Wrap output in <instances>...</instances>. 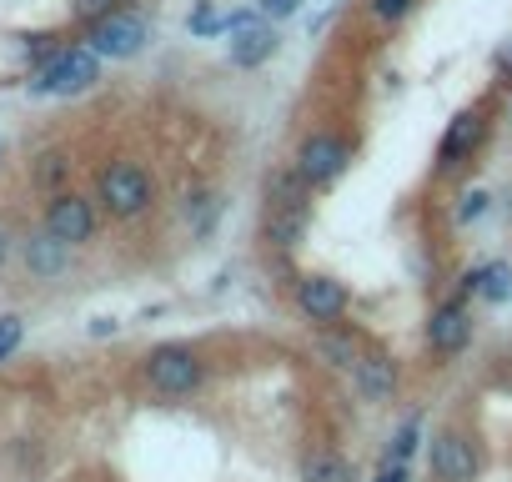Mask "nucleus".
Wrapping results in <instances>:
<instances>
[{"instance_id":"f257e3e1","label":"nucleus","mask_w":512,"mask_h":482,"mask_svg":"<svg viewBox=\"0 0 512 482\" xmlns=\"http://www.w3.org/2000/svg\"><path fill=\"white\" fill-rule=\"evenodd\" d=\"M96 191H101V206L111 211V216H141L146 206H151V196H156V186H151V176L136 166V161H111L106 171H101V181H96Z\"/></svg>"},{"instance_id":"f03ea898","label":"nucleus","mask_w":512,"mask_h":482,"mask_svg":"<svg viewBox=\"0 0 512 482\" xmlns=\"http://www.w3.org/2000/svg\"><path fill=\"white\" fill-rule=\"evenodd\" d=\"M201 357L191 352V347H156L151 357H146V382L161 392V397H186V392H196L201 387Z\"/></svg>"},{"instance_id":"7ed1b4c3","label":"nucleus","mask_w":512,"mask_h":482,"mask_svg":"<svg viewBox=\"0 0 512 482\" xmlns=\"http://www.w3.org/2000/svg\"><path fill=\"white\" fill-rule=\"evenodd\" d=\"M96 51L91 46H71V51H56L51 61H46V71L31 81L36 91H46V96H76V91H91V81H96Z\"/></svg>"},{"instance_id":"20e7f679","label":"nucleus","mask_w":512,"mask_h":482,"mask_svg":"<svg viewBox=\"0 0 512 482\" xmlns=\"http://www.w3.org/2000/svg\"><path fill=\"white\" fill-rule=\"evenodd\" d=\"M146 21L141 16H131V11H106V16H96V26H91V51L96 56H111V61H126V56H136L141 46H146Z\"/></svg>"},{"instance_id":"39448f33","label":"nucleus","mask_w":512,"mask_h":482,"mask_svg":"<svg viewBox=\"0 0 512 482\" xmlns=\"http://www.w3.org/2000/svg\"><path fill=\"white\" fill-rule=\"evenodd\" d=\"M347 161H352V146H347L342 136H332V131H312V136L297 146V171H302L312 186L337 181V176L347 171Z\"/></svg>"},{"instance_id":"423d86ee","label":"nucleus","mask_w":512,"mask_h":482,"mask_svg":"<svg viewBox=\"0 0 512 482\" xmlns=\"http://www.w3.org/2000/svg\"><path fill=\"white\" fill-rule=\"evenodd\" d=\"M487 136V116L482 111H457L437 141V171H457L462 161H472V151L482 146Z\"/></svg>"},{"instance_id":"0eeeda50","label":"nucleus","mask_w":512,"mask_h":482,"mask_svg":"<svg viewBox=\"0 0 512 482\" xmlns=\"http://www.w3.org/2000/svg\"><path fill=\"white\" fill-rule=\"evenodd\" d=\"M46 231H51L56 241H66V247H81V241H91V231H96L91 201L76 196V191H61V196L46 206Z\"/></svg>"},{"instance_id":"6e6552de","label":"nucleus","mask_w":512,"mask_h":482,"mask_svg":"<svg viewBox=\"0 0 512 482\" xmlns=\"http://www.w3.org/2000/svg\"><path fill=\"white\" fill-rule=\"evenodd\" d=\"M307 221H312V206L307 201H267V216H262V236L272 247L292 252L297 241L307 236Z\"/></svg>"},{"instance_id":"1a4fd4ad","label":"nucleus","mask_w":512,"mask_h":482,"mask_svg":"<svg viewBox=\"0 0 512 482\" xmlns=\"http://www.w3.org/2000/svg\"><path fill=\"white\" fill-rule=\"evenodd\" d=\"M432 472L442 482H472L477 477V452L462 432H437L432 437Z\"/></svg>"},{"instance_id":"9d476101","label":"nucleus","mask_w":512,"mask_h":482,"mask_svg":"<svg viewBox=\"0 0 512 482\" xmlns=\"http://www.w3.org/2000/svg\"><path fill=\"white\" fill-rule=\"evenodd\" d=\"M297 307L312 317V322H337L347 312V287L332 282V277H302L297 282Z\"/></svg>"},{"instance_id":"9b49d317","label":"nucleus","mask_w":512,"mask_h":482,"mask_svg":"<svg viewBox=\"0 0 512 482\" xmlns=\"http://www.w3.org/2000/svg\"><path fill=\"white\" fill-rule=\"evenodd\" d=\"M467 342H472V317H467L462 302H447L427 317V347L432 352H462Z\"/></svg>"},{"instance_id":"f8f14e48","label":"nucleus","mask_w":512,"mask_h":482,"mask_svg":"<svg viewBox=\"0 0 512 482\" xmlns=\"http://www.w3.org/2000/svg\"><path fill=\"white\" fill-rule=\"evenodd\" d=\"M352 382H357V392H362L367 402H392V392H397V367H392V357H382V352H362L357 367H352Z\"/></svg>"},{"instance_id":"ddd939ff","label":"nucleus","mask_w":512,"mask_h":482,"mask_svg":"<svg viewBox=\"0 0 512 482\" xmlns=\"http://www.w3.org/2000/svg\"><path fill=\"white\" fill-rule=\"evenodd\" d=\"M272 51H277L272 26L246 21L241 31H231V61H236V66H262V61H272Z\"/></svg>"},{"instance_id":"4468645a","label":"nucleus","mask_w":512,"mask_h":482,"mask_svg":"<svg viewBox=\"0 0 512 482\" xmlns=\"http://www.w3.org/2000/svg\"><path fill=\"white\" fill-rule=\"evenodd\" d=\"M66 241H56L51 231H41V236H31L26 241V267L36 272V277H56V272H66Z\"/></svg>"},{"instance_id":"2eb2a0df","label":"nucleus","mask_w":512,"mask_h":482,"mask_svg":"<svg viewBox=\"0 0 512 482\" xmlns=\"http://www.w3.org/2000/svg\"><path fill=\"white\" fill-rule=\"evenodd\" d=\"M317 357L327 362V367H337V372H352L357 367V357H362V347H357V337L352 332H317Z\"/></svg>"},{"instance_id":"dca6fc26","label":"nucleus","mask_w":512,"mask_h":482,"mask_svg":"<svg viewBox=\"0 0 512 482\" xmlns=\"http://www.w3.org/2000/svg\"><path fill=\"white\" fill-rule=\"evenodd\" d=\"M302 482H357L352 477V462L342 457V452H307L302 457Z\"/></svg>"},{"instance_id":"f3484780","label":"nucleus","mask_w":512,"mask_h":482,"mask_svg":"<svg viewBox=\"0 0 512 482\" xmlns=\"http://www.w3.org/2000/svg\"><path fill=\"white\" fill-rule=\"evenodd\" d=\"M216 211H221V196H216V191H196V196H186V206H181V216H186V226H191L196 236L211 231Z\"/></svg>"},{"instance_id":"a211bd4d","label":"nucleus","mask_w":512,"mask_h":482,"mask_svg":"<svg viewBox=\"0 0 512 482\" xmlns=\"http://www.w3.org/2000/svg\"><path fill=\"white\" fill-rule=\"evenodd\" d=\"M307 191H312V181H307L297 166L267 176V201H307Z\"/></svg>"},{"instance_id":"6ab92c4d","label":"nucleus","mask_w":512,"mask_h":482,"mask_svg":"<svg viewBox=\"0 0 512 482\" xmlns=\"http://www.w3.org/2000/svg\"><path fill=\"white\" fill-rule=\"evenodd\" d=\"M477 292H482L487 302H507V297H512V267H502V262L482 267V282H477Z\"/></svg>"},{"instance_id":"aec40b11","label":"nucleus","mask_w":512,"mask_h":482,"mask_svg":"<svg viewBox=\"0 0 512 482\" xmlns=\"http://www.w3.org/2000/svg\"><path fill=\"white\" fill-rule=\"evenodd\" d=\"M417 437H422V422L412 417V422L392 437V452H387V462H382V467H407V457L417 452Z\"/></svg>"},{"instance_id":"412c9836","label":"nucleus","mask_w":512,"mask_h":482,"mask_svg":"<svg viewBox=\"0 0 512 482\" xmlns=\"http://www.w3.org/2000/svg\"><path fill=\"white\" fill-rule=\"evenodd\" d=\"M61 176H66V156H61V151L41 156V166H36V181H41V186H56Z\"/></svg>"},{"instance_id":"4be33fe9","label":"nucleus","mask_w":512,"mask_h":482,"mask_svg":"<svg viewBox=\"0 0 512 482\" xmlns=\"http://www.w3.org/2000/svg\"><path fill=\"white\" fill-rule=\"evenodd\" d=\"M21 317H0V357H11L16 347H21Z\"/></svg>"},{"instance_id":"5701e85b","label":"nucleus","mask_w":512,"mask_h":482,"mask_svg":"<svg viewBox=\"0 0 512 482\" xmlns=\"http://www.w3.org/2000/svg\"><path fill=\"white\" fill-rule=\"evenodd\" d=\"M482 211H487V191H467V196H462V206H457V221L467 226V221H477Z\"/></svg>"},{"instance_id":"b1692460","label":"nucleus","mask_w":512,"mask_h":482,"mask_svg":"<svg viewBox=\"0 0 512 482\" xmlns=\"http://www.w3.org/2000/svg\"><path fill=\"white\" fill-rule=\"evenodd\" d=\"M412 11V0H372V16L377 21H402Z\"/></svg>"},{"instance_id":"393cba45","label":"nucleus","mask_w":512,"mask_h":482,"mask_svg":"<svg viewBox=\"0 0 512 482\" xmlns=\"http://www.w3.org/2000/svg\"><path fill=\"white\" fill-rule=\"evenodd\" d=\"M297 6H302V0H262V16H267V21H282V16H292Z\"/></svg>"},{"instance_id":"a878e982","label":"nucleus","mask_w":512,"mask_h":482,"mask_svg":"<svg viewBox=\"0 0 512 482\" xmlns=\"http://www.w3.org/2000/svg\"><path fill=\"white\" fill-rule=\"evenodd\" d=\"M377 482H407V467H382V477Z\"/></svg>"},{"instance_id":"bb28decb","label":"nucleus","mask_w":512,"mask_h":482,"mask_svg":"<svg viewBox=\"0 0 512 482\" xmlns=\"http://www.w3.org/2000/svg\"><path fill=\"white\" fill-rule=\"evenodd\" d=\"M6 252H11V236H6V231H0V262H6Z\"/></svg>"},{"instance_id":"cd10ccee","label":"nucleus","mask_w":512,"mask_h":482,"mask_svg":"<svg viewBox=\"0 0 512 482\" xmlns=\"http://www.w3.org/2000/svg\"><path fill=\"white\" fill-rule=\"evenodd\" d=\"M507 121H512V101H507Z\"/></svg>"}]
</instances>
